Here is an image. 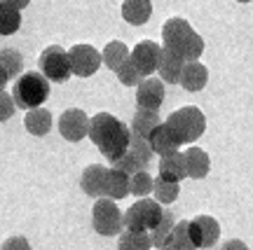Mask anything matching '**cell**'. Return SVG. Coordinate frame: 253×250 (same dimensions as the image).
Wrapping results in <instances>:
<instances>
[{"instance_id": "cell-1", "label": "cell", "mask_w": 253, "mask_h": 250, "mask_svg": "<svg viewBox=\"0 0 253 250\" xmlns=\"http://www.w3.org/2000/svg\"><path fill=\"white\" fill-rule=\"evenodd\" d=\"M87 138L113 164V161L120 159L126 152L129 141H131V131L115 115H110V112H96L94 117H89V134H87Z\"/></svg>"}, {"instance_id": "cell-2", "label": "cell", "mask_w": 253, "mask_h": 250, "mask_svg": "<svg viewBox=\"0 0 253 250\" xmlns=\"http://www.w3.org/2000/svg\"><path fill=\"white\" fill-rule=\"evenodd\" d=\"M162 42L167 49L178 54L185 63L199 61V56L204 52V37L195 33V28L181 17L169 19L162 26Z\"/></svg>"}, {"instance_id": "cell-3", "label": "cell", "mask_w": 253, "mask_h": 250, "mask_svg": "<svg viewBox=\"0 0 253 250\" xmlns=\"http://www.w3.org/2000/svg\"><path fill=\"white\" fill-rule=\"evenodd\" d=\"M49 96V80L40 71H28L21 72L14 82V89H12V99L14 106L19 110H36L42 107V103Z\"/></svg>"}, {"instance_id": "cell-4", "label": "cell", "mask_w": 253, "mask_h": 250, "mask_svg": "<svg viewBox=\"0 0 253 250\" xmlns=\"http://www.w3.org/2000/svg\"><path fill=\"white\" fill-rule=\"evenodd\" d=\"M167 124L171 126L176 136L181 138V143H195L197 138H202V134L207 131V117L204 112L195 106L178 107L176 112L167 117Z\"/></svg>"}, {"instance_id": "cell-5", "label": "cell", "mask_w": 253, "mask_h": 250, "mask_svg": "<svg viewBox=\"0 0 253 250\" xmlns=\"http://www.w3.org/2000/svg\"><path fill=\"white\" fill-rule=\"evenodd\" d=\"M162 206L155 199H138L125 211V229L126 232H153L162 220Z\"/></svg>"}, {"instance_id": "cell-6", "label": "cell", "mask_w": 253, "mask_h": 250, "mask_svg": "<svg viewBox=\"0 0 253 250\" xmlns=\"http://www.w3.org/2000/svg\"><path fill=\"white\" fill-rule=\"evenodd\" d=\"M91 227L101 236H115L125 232V213L113 199L101 197L91 208Z\"/></svg>"}, {"instance_id": "cell-7", "label": "cell", "mask_w": 253, "mask_h": 250, "mask_svg": "<svg viewBox=\"0 0 253 250\" xmlns=\"http://www.w3.org/2000/svg\"><path fill=\"white\" fill-rule=\"evenodd\" d=\"M38 68L49 82H66L73 75L68 52L59 45H49L47 49H42L40 59H38Z\"/></svg>"}, {"instance_id": "cell-8", "label": "cell", "mask_w": 253, "mask_h": 250, "mask_svg": "<svg viewBox=\"0 0 253 250\" xmlns=\"http://www.w3.org/2000/svg\"><path fill=\"white\" fill-rule=\"evenodd\" d=\"M68 61H71V72L78 77H91L101 68V52L94 49L91 45H73L68 49Z\"/></svg>"}, {"instance_id": "cell-9", "label": "cell", "mask_w": 253, "mask_h": 250, "mask_svg": "<svg viewBox=\"0 0 253 250\" xmlns=\"http://www.w3.org/2000/svg\"><path fill=\"white\" fill-rule=\"evenodd\" d=\"M59 134L68 141V143H78L89 134V117L80 107H68L66 112L59 117Z\"/></svg>"}, {"instance_id": "cell-10", "label": "cell", "mask_w": 253, "mask_h": 250, "mask_svg": "<svg viewBox=\"0 0 253 250\" xmlns=\"http://www.w3.org/2000/svg\"><path fill=\"white\" fill-rule=\"evenodd\" d=\"M160 56H162V47L153 42V40H141L138 45L131 49V63H134L138 72L143 77H153V72L160 68Z\"/></svg>"}, {"instance_id": "cell-11", "label": "cell", "mask_w": 253, "mask_h": 250, "mask_svg": "<svg viewBox=\"0 0 253 250\" xmlns=\"http://www.w3.org/2000/svg\"><path fill=\"white\" fill-rule=\"evenodd\" d=\"M164 103V82L157 77H143L136 87V107L157 112Z\"/></svg>"}, {"instance_id": "cell-12", "label": "cell", "mask_w": 253, "mask_h": 250, "mask_svg": "<svg viewBox=\"0 0 253 250\" xmlns=\"http://www.w3.org/2000/svg\"><path fill=\"white\" fill-rule=\"evenodd\" d=\"M106 178H108V169L101 166V164H89L87 169L82 171L80 178V187L87 197L101 199L106 192Z\"/></svg>"}, {"instance_id": "cell-13", "label": "cell", "mask_w": 253, "mask_h": 250, "mask_svg": "<svg viewBox=\"0 0 253 250\" xmlns=\"http://www.w3.org/2000/svg\"><path fill=\"white\" fill-rule=\"evenodd\" d=\"M148 143H150L155 154H160V157H162V154H169V152H178L183 145L181 138L176 136V131H173L167 122H162L160 126H155V131L150 134Z\"/></svg>"}, {"instance_id": "cell-14", "label": "cell", "mask_w": 253, "mask_h": 250, "mask_svg": "<svg viewBox=\"0 0 253 250\" xmlns=\"http://www.w3.org/2000/svg\"><path fill=\"white\" fill-rule=\"evenodd\" d=\"M183 157H185V173H188V178H195V180L207 178L209 171H211V159H209V154L202 147L192 145V147H188L183 152Z\"/></svg>"}, {"instance_id": "cell-15", "label": "cell", "mask_w": 253, "mask_h": 250, "mask_svg": "<svg viewBox=\"0 0 253 250\" xmlns=\"http://www.w3.org/2000/svg\"><path fill=\"white\" fill-rule=\"evenodd\" d=\"M209 82V71L204 63L199 61H190L183 66V72H181V80H178V84H181L185 91H202L204 87H207Z\"/></svg>"}, {"instance_id": "cell-16", "label": "cell", "mask_w": 253, "mask_h": 250, "mask_svg": "<svg viewBox=\"0 0 253 250\" xmlns=\"http://www.w3.org/2000/svg\"><path fill=\"white\" fill-rule=\"evenodd\" d=\"M160 178L169 182H181L183 178H188L183 152H169L160 157Z\"/></svg>"}, {"instance_id": "cell-17", "label": "cell", "mask_w": 253, "mask_h": 250, "mask_svg": "<svg viewBox=\"0 0 253 250\" xmlns=\"http://www.w3.org/2000/svg\"><path fill=\"white\" fill-rule=\"evenodd\" d=\"M183 66H185V61H183L178 54L171 52V49H167V47H162L160 68H157V72H160V80H162V82H169V84H176V82L181 80Z\"/></svg>"}, {"instance_id": "cell-18", "label": "cell", "mask_w": 253, "mask_h": 250, "mask_svg": "<svg viewBox=\"0 0 253 250\" xmlns=\"http://www.w3.org/2000/svg\"><path fill=\"white\" fill-rule=\"evenodd\" d=\"M153 14V2L150 0H125L122 2V19L131 26H143Z\"/></svg>"}, {"instance_id": "cell-19", "label": "cell", "mask_w": 253, "mask_h": 250, "mask_svg": "<svg viewBox=\"0 0 253 250\" xmlns=\"http://www.w3.org/2000/svg\"><path fill=\"white\" fill-rule=\"evenodd\" d=\"M160 115L153 112V110H141L136 107V115L131 117V126L129 131L131 136H138V138H150V134L155 131V126H160Z\"/></svg>"}, {"instance_id": "cell-20", "label": "cell", "mask_w": 253, "mask_h": 250, "mask_svg": "<svg viewBox=\"0 0 253 250\" xmlns=\"http://www.w3.org/2000/svg\"><path fill=\"white\" fill-rule=\"evenodd\" d=\"M24 126L31 136H47L52 129V112L47 107H36V110H28L24 117Z\"/></svg>"}, {"instance_id": "cell-21", "label": "cell", "mask_w": 253, "mask_h": 250, "mask_svg": "<svg viewBox=\"0 0 253 250\" xmlns=\"http://www.w3.org/2000/svg\"><path fill=\"white\" fill-rule=\"evenodd\" d=\"M106 199H113V201H120V199L129 197V176L120 169H108V178H106V192H103Z\"/></svg>"}, {"instance_id": "cell-22", "label": "cell", "mask_w": 253, "mask_h": 250, "mask_svg": "<svg viewBox=\"0 0 253 250\" xmlns=\"http://www.w3.org/2000/svg\"><path fill=\"white\" fill-rule=\"evenodd\" d=\"M195 222L199 227V234H202V248H213L220 239V224H218L216 217L211 215H197Z\"/></svg>"}, {"instance_id": "cell-23", "label": "cell", "mask_w": 253, "mask_h": 250, "mask_svg": "<svg viewBox=\"0 0 253 250\" xmlns=\"http://www.w3.org/2000/svg\"><path fill=\"white\" fill-rule=\"evenodd\" d=\"M129 47L125 45V42H120V40H113V42H108V45L103 47V52H101V59H103V63L108 66L110 71H118L120 66L129 59Z\"/></svg>"}, {"instance_id": "cell-24", "label": "cell", "mask_w": 253, "mask_h": 250, "mask_svg": "<svg viewBox=\"0 0 253 250\" xmlns=\"http://www.w3.org/2000/svg\"><path fill=\"white\" fill-rule=\"evenodd\" d=\"M190 220H181L176 222L171 236L167 239V243L162 246V250H195L192 241H190V232H188Z\"/></svg>"}, {"instance_id": "cell-25", "label": "cell", "mask_w": 253, "mask_h": 250, "mask_svg": "<svg viewBox=\"0 0 253 250\" xmlns=\"http://www.w3.org/2000/svg\"><path fill=\"white\" fill-rule=\"evenodd\" d=\"M148 164L150 161L143 159L141 154H136L131 147H126V152L120 157V159L113 161V169H120V171H125L126 176H134V173H141V171L148 169Z\"/></svg>"}, {"instance_id": "cell-26", "label": "cell", "mask_w": 253, "mask_h": 250, "mask_svg": "<svg viewBox=\"0 0 253 250\" xmlns=\"http://www.w3.org/2000/svg\"><path fill=\"white\" fill-rule=\"evenodd\" d=\"M21 26V9L0 0V36H12Z\"/></svg>"}, {"instance_id": "cell-27", "label": "cell", "mask_w": 253, "mask_h": 250, "mask_svg": "<svg viewBox=\"0 0 253 250\" xmlns=\"http://www.w3.org/2000/svg\"><path fill=\"white\" fill-rule=\"evenodd\" d=\"M153 241L148 232H122L118 241V250H150Z\"/></svg>"}, {"instance_id": "cell-28", "label": "cell", "mask_w": 253, "mask_h": 250, "mask_svg": "<svg viewBox=\"0 0 253 250\" xmlns=\"http://www.w3.org/2000/svg\"><path fill=\"white\" fill-rule=\"evenodd\" d=\"M173 227H176V217H173L171 211H164L162 220H160V224L155 227L153 232H150V241H153V248L162 250V246L167 243V239L171 236Z\"/></svg>"}, {"instance_id": "cell-29", "label": "cell", "mask_w": 253, "mask_h": 250, "mask_svg": "<svg viewBox=\"0 0 253 250\" xmlns=\"http://www.w3.org/2000/svg\"><path fill=\"white\" fill-rule=\"evenodd\" d=\"M153 194L157 204H173L178 199V194H181V182H169V180L155 178Z\"/></svg>"}, {"instance_id": "cell-30", "label": "cell", "mask_w": 253, "mask_h": 250, "mask_svg": "<svg viewBox=\"0 0 253 250\" xmlns=\"http://www.w3.org/2000/svg\"><path fill=\"white\" fill-rule=\"evenodd\" d=\"M153 182H155V178L148 171L134 173V176H129V194H134L136 199H145L153 192Z\"/></svg>"}, {"instance_id": "cell-31", "label": "cell", "mask_w": 253, "mask_h": 250, "mask_svg": "<svg viewBox=\"0 0 253 250\" xmlns=\"http://www.w3.org/2000/svg\"><path fill=\"white\" fill-rule=\"evenodd\" d=\"M0 68L7 72V77H19V72L24 68V56L17 49H0Z\"/></svg>"}, {"instance_id": "cell-32", "label": "cell", "mask_w": 253, "mask_h": 250, "mask_svg": "<svg viewBox=\"0 0 253 250\" xmlns=\"http://www.w3.org/2000/svg\"><path fill=\"white\" fill-rule=\"evenodd\" d=\"M129 56H131V54H129ZM115 72H118V80L122 82L125 87H138V84H141V80H143V75H141V72H138V68L131 63V59H126V61L122 63Z\"/></svg>"}, {"instance_id": "cell-33", "label": "cell", "mask_w": 253, "mask_h": 250, "mask_svg": "<svg viewBox=\"0 0 253 250\" xmlns=\"http://www.w3.org/2000/svg\"><path fill=\"white\" fill-rule=\"evenodd\" d=\"M14 99H12V94H5V91H0V122H7L9 117L14 115Z\"/></svg>"}, {"instance_id": "cell-34", "label": "cell", "mask_w": 253, "mask_h": 250, "mask_svg": "<svg viewBox=\"0 0 253 250\" xmlns=\"http://www.w3.org/2000/svg\"><path fill=\"white\" fill-rule=\"evenodd\" d=\"M0 250H31L26 236H9L7 241L0 246Z\"/></svg>"}, {"instance_id": "cell-35", "label": "cell", "mask_w": 253, "mask_h": 250, "mask_svg": "<svg viewBox=\"0 0 253 250\" xmlns=\"http://www.w3.org/2000/svg\"><path fill=\"white\" fill-rule=\"evenodd\" d=\"M188 232H190V241H192V246H195V250L202 248V234H199V227L195 220H190L188 224Z\"/></svg>"}, {"instance_id": "cell-36", "label": "cell", "mask_w": 253, "mask_h": 250, "mask_svg": "<svg viewBox=\"0 0 253 250\" xmlns=\"http://www.w3.org/2000/svg\"><path fill=\"white\" fill-rule=\"evenodd\" d=\"M216 250H251V248H249L244 241H239V239H230V241H225L223 246H218Z\"/></svg>"}, {"instance_id": "cell-37", "label": "cell", "mask_w": 253, "mask_h": 250, "mask_svg": "<svg viewBox=\"0 0 253 250\" xmlns=\"http://www.w3.org/2000/svg\"><path fill=\"white\" fill-rule=\"evenodd\" d=\"M2 2H7V5H12V7H17V9H24V7H28L31 0H2Z\"/></svg>"}, {"instance_id": "cell-38", "label": "cell", "mask_w": 253, "mask_h": 250, "mask_svg": "<svg viewBox=\"0 0 253 250\" xmlns=\"http://www.w3.org/2000/svg\"><path fill=\"white\" fill-rule=\"evenodd\" d=\"M9 82V77H7V72L0 68V91H5V84Z\"/></svg>"}, {"instance_id": "cell-39", "label": "cell", "mask_w": 253, "mask_h": 250, "mask_svg": "<svg viewBox=\"0 0 253 250\" xmlns=\"http://www.w3.org/2000/svg\"><path fill=\"white\" fill-rule=\"evenodd\" d=\"M237 2H251V0H237Z\"/></svg>"}]
</instances>
